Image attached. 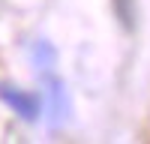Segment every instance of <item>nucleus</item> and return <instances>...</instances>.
Wrapping results in <instances>:
<instances>
[{
  "label": "nucleus",
  "instance_id": "f257e3e1",
  "mask_svg": "<svg viewBox=\"0 0 150 144\" xmlns=\"http://www.w3.org/2000/svg\"><path fill=\"white\" fill-rule=\"evenodd\" d=\"M0 99H3L12 111H15L21 120H39V96L30 93V90H21V87H12V84H0Z\"/></svg>",
  "mask_w": 150,
  "mask_h": 144
},
{
  "label": "nucleus",
  "instance_id": "f03ea898",
  "mask_svg": "<svg viewBox=\"0 0 150 144\" xmlns=\"http://www.w3.org/2000/svg\"><path fill=\"white\" fill-rule=\"evenodd\" d=\"M48 93H51V114H54V126H60L69 114V102H66V90L57 78L48 81Z\"/></svg>",
  "mask_w": 150,
  "mask_h": 144
}]
</instances>
